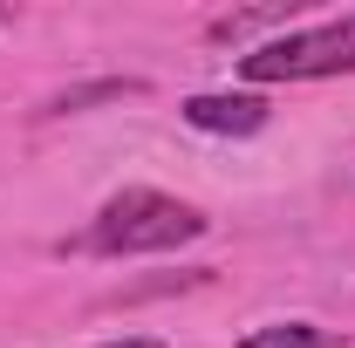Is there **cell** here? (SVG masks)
Instances as JSON below:
<instances>
[{"label": "cell", "instance_id": "6", "mask_svg": "<svg viewBox=\"0 0 355 348\" xmlns=\"http://www.w3.org/2000/svg\"><path fill=\"white\" fill-rule=\"evenodd\" d=\"M144 82H89V89H69V96H55L48 110L62 116V110H83V103H103V96H137Z\"/></svg>", "mask_w": 355, "mask_h": 348}, {"label": "cell", "instance_id": "3", "mask_svg": "<svg viewBox=\"0 0 355 348\" xmlns=\"http://www.w3.org/2000/svg\"><path fill=\"white\" fill-rule=\"evenodd\" d=\"M191 130L205 137H253L266 130V103L260 96H184V110H178Z\"/></svg>", "mask_w": 355, "mask_h": 348}, {"label": "cell", "instance_id": "7", "mask_svg": "<svg viewBox=\"0 0 355 348\" xmlns=\"http://www.w3.org/2000/svg\"><path fill=\"white\" fill-rule=\"evenodd\" d=\"M103 348H171V342H157V335H123V342H103Z\"/></svg>", "mask_w": 355, "mask_h": 348}, {"label": "cell", "instance_id": "1", "mask_svg": "<svg viewBox=\"0 0 355 348\" xmlns=\"http://www.w3.org/2000/svg\"><path fill=\"white\" fill-rule=\"evenodd\" d=\"M205 232H212V218L198 212V205H184L171 191H150V184H130V191H116L103 212L89 218L83 232H69L62 253H83V260H137V253L191 246Z\"/></svg>", "mask_w": 355, "mask_h": 348}, {"label": "cell", "instance_id": "8", "mask_svg": "<svg viewBox=\"0 0 355 348\" xmlns=\"http://www.w3.org/2000/svg\"><path fill=\"white\" fill-rule=\"evenodd\" d=\"M0 28H7V7H0Z\"/></svg>", "mask_w": 355, "mask_h": 348}, {"label": "cell", "instance_id": "5", "mask_svg": "<svg viewBox=\"0 0 355 348\" xmlns=\"http://www.w3.org/2000/svg\"><path fill=\"white\" fill-rule=\"evenodd\" d=\"M280 21H294L287 7H253V14H225L212 21V42H246V35H260V28H280Z\"/></svg>", "mask_w": 355, "mask_h": 348}, {"label": "cell", "instance_id": "4", "mask_svg": "<svg viewBox=\"0 0 355 348\" xmlns=\"http://www.w3.org/2000/svg\"><path fill=\"white\" fill-rule=\"evenodd\" d=\"M239 348H335V328H314V321H266V328H246Z\"/></svg>", "mask_w": 355, "mask_h": 348}, {"label": "cell", "instance_id": "2", "mask_svg": "<svg viewBox=\"0 0 355 348\" xmlns=\"http://www.w3.org/2000/svg\"><path fill=\"white\" fill-rule=\"evenodd\" d=\"M246 82H328V76H355V14L328 21V28H294L280 42H260L239 55Z\"/></svg>", "mask_w": 355, "mask_h": 348}]
</instances>
